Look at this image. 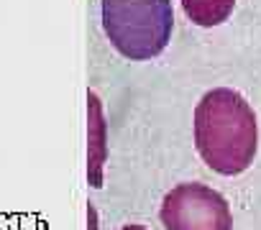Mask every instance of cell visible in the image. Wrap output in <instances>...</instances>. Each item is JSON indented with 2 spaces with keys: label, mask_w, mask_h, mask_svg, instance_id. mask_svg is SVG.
I'll use <instances>...</instances> for the list:
<instances>
[{
  "label": "cell",
  "mask_w": 261,
  "mask_h": 230,
  "mask_svg": "<svg viewBox=\"0 0 261 230\" xmlns=\"http://www.w3.org/2000/svg\"><path fill=\"white\" fill-rule=\"evenodd\" d=\"M256 115L236 90L218 87L197 102L195 143L213 171L223 177L246 171L256 156Z\"/></svg>",
  "instance_id": "cell-1"
},
{
  "label": "cell",
  "mask_w": 261,
  "mask_h": 230,
  "mask_svg": "<svg viewBox=\"0 0 261 230\" xmlns=\"http://www.w3.org/2000/svg\"><path fill=\"white\" fill-rule=\"evenodd\" d=\"M102 28L126 59H154L172 38V0H102Z\"/></svg>",
  "instance_id": "cell-2"
},
{
  "label": "cell",
  "mask_w": 261,
  "mask_h": 230,
  "mask_svg": "<svg viewBox=\"0 0 261 230\" xmlns=\"http://www.w3.org/2000/svg\"><path fill=\"white\" fill-rule=\"evenodd\" d=\"M162 225L167 230H231L233 217L220 192L187 182L177 184L162 202Z\"/></svg>",
  "instance_id": "cell-3"
},
{
  "label": "cell",
  "mask_w": 261,
  "mask_h": 230,
  "mask_svg": "<svg viewBox=\"0 0 261 230\" xmlns=\"http://www.w3.org/2000/svg\"><path fill=\"white\" fill-rule=\"evenodd\" d=\"M102 161H105V121L97 95H90V184L100 187L102 179Z\"/></svg>",
  "instance_id": "cell-4"
},
{
  "label": "cell",
  "mask_w": 261,
  "mask_h": 230,
  "mask_svg": "<svg viewBox=\"0 0 261 230\" xmlns=\"http://www.w3.org/2000/svg\"><path fill=\"white\" fill-rule=\"evenodd\" d=\"M236 0H182V8L187 18L202 28L220 26L231 13H233Z\"/></svg>",
  "instance_id": "cell-5"
},
{
  "label": "cell",
  "mask_w": 261,
  "mask_h": 230,
  "mask_svg": "<svg viewBox=\"0 0 261 230\" xmlns=\"http://www.w3.org/2000/svg\"><path fill=\"white\" fill-rule=\"evenodd\" d=\"M121 230H146V227L143 225H123Z\"/></svg>",
  "instance_id": "cell-6"
}]
</instances>
